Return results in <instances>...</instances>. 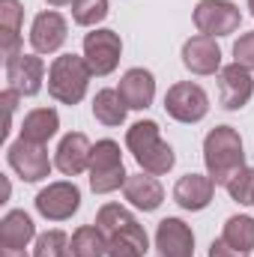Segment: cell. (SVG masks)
<instances>
[{"label": "cell", "mask_w": 254, "mask_h": 257, "mask_svg": "<svg viewBox=\"0 0 254 257\" xmlns=\"http://www.w3.org/2000/svg\"><path fill=\"white\" fill-rule=\"evenodd\" d=\"M203 165L215 186H227L239 171H245L242 138L233 126H215L203 138Z\"/></svg>", "instance_id": "cell-1"}, {"label": "cell", "mask_w": 254, "mask_h": 257, "mask_svg": "<svg viewBox=\"0 0 254 257\" xmlns=\"http://www.w3.org/2000/svg\"><path fill=\"white\" fill-rule=\"evenodd\" d=\"M126 147L129 153L135 156V162L141 165V171L162 177L177 165L174 147L162 138V128L156 120H141L126 132Z\"/></svg>", "instance_id": "cell-2"}, {"label": "cell", "mask_w": 254, "mask_h": 257, "mask_svg": "<svg viewBox=\"0 0 254 257\" xmlns=\"http://www.w3.org/2000/svg\"><path fill=\"white\" fill-rule=\"evenodd\" d=\"M90 66L78 54H60L54 57V63L48 69V93L51 99H57L60 105H78L87 96L90 87Z\"/></svg>", "instance_id": "cell-3"}, {"label": "cell", "mask_w": 254, "mask_h": 257, "mask_svg": "<svg viewBox=\"0 0 254 257\" xmlns=\"http://www.w3.org/2000/svg\"><path fill=\"white\" fill-rule=\"evenodd\" d=\"M129 174L123 168V153L120 144L105 138L96 141L93 153H90V189L96 194H111L117 192L120 186H126Z\"/></svg>", "instance_id": "cell-4"}, {"label": "cell", "mask_w": 254, "mask_h": 257, "mask_svg": "<svg viewBox=\"0 0 254 257\" xmlns=\"http://www.w3.org/2000/svg\"><path fill=\"white\" fill-rule=\"evenodd\" d=\"M165 111L177 123H186V126L200 123L209 114V96H206V90L200 84L180 81V84L168 87V93H165Z\"/></svg>", "instance_id": "cell-5"}, {"label": "cell", "mask_w": 254, "mask_h": 257, "mask_svg": "<svg viewBox=\"0 0 254 257\" xmlns=\"http://www.w3.org/2000/svg\"><path fill=\"white\" fill-rule=\"evenodd\" d=\"M242 12L230 0H197L194 6V27L203 36H230L239 30Z\"/></svg>", "instance_id": "cell-6"}, {"label": "cell", "mask_w": 254, "mask_h": 257, "mask_svg": "<svg viewBox=\"0 0 254 257\" xmlns=\"http://www.w3.org/2000/svg\"><path fill=\"white\" fill-rule=\"evenodd\" d=\"M120 57H123L120 33L102 27V30H93V33L84 36V60H87L93 75H99V78L111 75L117 69V63H120Z\"/></svg>", "instance_id": "cell-7"}, {"label": "cell", "mask_w": 254, "mask_h": 257, "mask_svg": "<svg viewBox=\"0 0 254 257\" xmlns=\"http://www.w3.org/2000/svg\"><path fill=\"white\" fill-rule=\"evenodd\" d=\"M6 159H9V168L24 183H39L51 174V159H48V150L42 144H30V141L18 138L15 144H9Z\"/></svg>", "instance_id": "cell-8"}, {"label": "cell", "mask_w": 254, "mask_h": 257, "mask_svg": "<svg viewBox=\"0 0 254 257\" xmlns=\"http://www.w3.org/2000/svg\"><path fill=\"white\" fill-rule=\"evenodd\" d=\"M36 212L48 221H66L78 212L81 206V192L75 183H51L36 194Z\"/></svg>", "instance_id": "cell-9"}, {"label": "cell", "mask_w": 254, "mask_h": 257, "mask_svg": "<svg viewBox=\"0 0 254 257\" xmlns=\"http://www.w3.org/2000/svg\"><path fill=\"white\" fill-rule=\"evenodd\" d=\"M6 87L15 90L18 96H36L45 81V63L36 54H15L6 60Z\"/></svg>", "instance_id": "cell-10"}, {"label": "cell", "mask_w": 254, "mask_h": 257, "mask_svg": "<svg viewBox=\"0 0 254 257\" xmlns=\"http://www.w3.org/2000/svg\"><path fill=\"white\" fill-rule=\"evenodd\" d=\"M254 93V78H251V69L239 63H230V66H221L218 72V99H221V108L227 111H239L248 105Z\"/></svg>", "instance_id": "cell-11"}, {"label": "cell", "mask_w": 254, "mask_h": 257, "mask_svg": "<svg viewBox=\"0 0 254 257\" xmlns=\"http://www.w3.org/2000/svg\"><path fill=\"white\" fill-rule=\"evenodd\" d=\"M69 36V24L60 12L48 9V12H39L33 18V27H30V45L36 54H54L60 51Z\"/></svg>", "instance_id": "cell-12"}, {"label": "cell", "mask_w": 254, "mask_h": 257, "mask_svg": "<svg viewBox=\"0 0 254 257\" xmlns=\"http://www.w3.org/2000/svg\"><path fill=\"white\" fill-rule=\"evenodd\" d=\"M183 66L191 75H215L221 72V48L212 36H191L183 45Z\"/></svg>", "instance_id": "cell-13"}, {"label": "cell", "mask_w": 254, "mask_h": 257, "mask_svg": "<svg viewBox=\"0 0 254 257\" xmlns=\"http://www.w3.org/2000/svg\"><path fill=\"white\" fill-rule=\"evenodd\" d=\"M159 257H191L194 254V233L183 218H162L156 230Z\"/></svg>", "instance_id": "cell-14"}, {"label": "cell", "mask_w": 254, "mask_h": 257, "mask_svg": "<svg viewBox=\"0 0 254 257\" xmlns=\"http://www.w3.org/2000/svg\"><path fill=\"white\" fill-rule=\"evenodd\" d=\"M90 153H93V144L87 141V135L84 132H69L60 141L57 153H54V165L66 177H78V174L90 171Z\"/></svg>", "instance_id": "cell-15"}, {"label": "cell", "mask_w": 254, "mask_h": 257, "mask_svg": "<svg viewBox=\"0 0 254 257\" xmlns=\"http://www.w3.org/2000/svg\"><path fill=\"white\" fill-rule=\"evenodd\" d=\"M212 194H215V183H212V177L206 174H186V177H180L177 180V186H174V200L183 206V209H189V212H200V209H206L209 203H212Z\"/></svg>", "instance_id": "cell-16"}, {"label": "cell", "mask_w": 254, "mask_h": 257, "mask_svg": "<svg viewBox=\"0 0 254 257\" xmlns=\"http://www.w3.org/2000/svg\"><path fill=\"white\" fill-rule=\"evenodd\" d=\"M120 96L126 99V105L132 111H144V108H150L153 105V99H156V78H153V72L150 69H129L126 75L120 78Z\"/></svg>", "instance_id": "cell-17"}, {"label": "cell", "mask_w": 254, "mask_h": 257, "mask_svg": "<svg viewBox=\"0 0 254 257\" xmlns=\"http://www.w3.org/2000/svg\"><path fill=\"white\" fill-rule=\"evenodd\" d=\"M21 21L24 6L18 0H0V51L3 63L15 54H21Z\"/></svg>", "instance_id": "cell-18"}, {"label": "cell", "mask_w": 254, "mask_h": 257, "mask_svg": "<svg viewBox=\"0 0 254 257\" xmlns=\"http://www.w3.org/2000/svg\"><path fill=\"white\" fill-rule=\"evenodd\" d=\"M123 194H126V200L132 206H138V209H144V212H153V209H159L162 206V200H165V189H162V183L153 177V174H129L126 186H123Z\"/></svg>", "instance_id": "cell-19"}, {"label": "cell", "mask_w": 254, "mask_h": 257, "mask_svg": "<svg viewBox=\"0 0 254 257\" xmlns=\"http://www.w3.org/2000/svg\"><path fill=\"white\" fill-rule=\"evenodd\" d=\"M96 224L102 227V233L111 236H147V230L138 224V218L120 203H105L96 212Z\"/></svg>", "instance_id": "cell-20"}, {"label": "cell", "mask_w": 254, "mask_h": 257, "mask_svg": "<svg viewBox=\"0 0 254 257\" xmlns=\"http://www.w3.org/2000/svg\"><path fill=\"white\" fill-rule=\"evenodd\" d=\"M36 239V224L24 209H12L0 221V248H27V242Z\"/></svg>", "instance_id": "cell-21"}, {"label": "cell", "mask_w": 254, "mask_h": 257, "mask_svg": "<svg viewBox=\"0 0 254 257\" xmlns=\"http://www.w3.org/2000/svg\"><path fill=\"white\" fill-rule=\"evenodd\" d=\"M57 128H60V117H57L54 108H33L24 117V123H21V138L30 141V144H42L45 147L57 135Z\"/></svg>", "instance_id": "cell-22"}, {"label": "cell", "mask_w": 254, "mask_h": 257, "mask_svg": "<svg viewBox=\"0 0 254 257\" xmlns=\"http://www.w3.org/2000/svg\"><path fill=\"white\" fill-rule=\"evenodd\" d=\"M126 99L120 96V90H99L93 99V117L102 126H123L126 123Z\"/></svg>", "instance_id": "cell-23"}, {"label": "cell", "mask_w": 254, "mask_h": 257, "mask_svg": "<svg viewBox=\"0 0 254 257\" xmlns=\"http://www.w3.org/2000/svg\"><path fill=\"white\" fill-rule=\"evenodd\" d=\"M72 257H108V236L99 224H81L72 233Z\"/></svg>", "instance_id": "cell-24"}, {"label": "cell", "mask_w": 254, "mask_h": 257, "mask_svg": "<svg viewBox=\"0 0 254 257\" xmlns=\"http://www.w3.org/2000/svg\"><path fill=\"white\" fill-rule=\"evenodd\" d=\"M221 239H224L233 251H239V254L254 251V218L251 215H230V218L224 221Z\"/></svg>", "instance_id": "cell-25"}, {"label": "cell", "mask_w": 254, "mask_h": 257, "mask_svg": "<svg viewBox=\"0 0 254 257\" xmlns=\"http://www.w3.org/2000/svg\"><path fill=\"white\" fill-rule=\"evenodd\" d=\"M69 254H72V239L63 230H45L42 236H36L33 257H69Z\"/></svg>", "instance_id": "cell-26"}, {"label": "cell", "mask_w": 254, "mask_h": 257, "mask_svg": "<svg viewBox=\"0 0 254 257\" xmlns=\"http://www.w3.org/2000/svg\"><path fill=\"white\" fill-rule=\"evenodd\" d=\"M108 18V0H75L72 3V21L81 27H96Z\"/></svg>", "instance_id": "cell-27"}, {"label": "cell", "mask_w": 254, "mask_h": 257, "mask_svg": "<svg viewBox=\"0 0 254 257\" xmlns=\"http://www.w3.org/2000/svg\"><path fill=\"white\" fill-rule=\"evenodd\" d=\"M150 248L147 236H111L108 239V257H144Z\"/></svg>", "instance_id": "cell-28"}, {"label": "cell", "mask_w": 254, "mask_h": 257, "mask_svg": "<svg viewBox=\"0 0 254 257\" xmlns=\"http://www.w3.org/2000/svg\"><path fill=\"white\" fill-rule=\"evenodd\" d=\"M227 194L236 200V203H245V206H254V168H245L239 171L227 186Z\"/></svg>", "instance_id": "cell-29"}, {"label": "cell", "mask_w": 254, "mask_h": 257, "mask_svg": "<svg viewBox=\"0 0 254 257\" xmlns=\"http://www.w3.org/2000/svg\"><path fill=\"white\" fill-rule=\"evenodd\" d=\"M233 63L254 69V33H242L236 42H233Z\"/></svg>", "instance_id": "cell-30"}, {"label": "cell", "mask_w": 254, "mask_h": 257, "mask_svg": "<svg viewBox=\"0 0 254 257\" xmlns=\"http://www.w3.org/2000/svg\"><path fill=\"white\" fill-rule=\"evenodd\" d=\"M18 99H21V96H18L15 90H9V87L0 93V102H3V108H6V128H3V132H9V126H12V114H15V105H18Z\"/></svg>", "instance_id": "cell-31"}, {"label": "cell", "mask_w": 254, "mask_h": 257, "mask_svg": "<svg viewBox=\"0 0 254 257\" xmlns=\"http://www.w3.org/2000/svg\"><path fill=\"white\" fill-rule=\"evenodd\" d=\"M209 257H248V254H239V251H233L224 239H215V242L209 245Z\"/></svg>", "instance_id": "cell-32"}, {"label": "cell", "mask_w": 254, "mask_h": 257, "mask_svg": "<svg viewBox=\"0 0 254 257\" xmlns=\"http://www.w3.org/2000/svg\"><path fill=\"white\" fill-rule=\"evenodd\" d=\"M0 257H27L24 248H0Z\"/></svg>", "instance_id": "cell-33"}, {"label": "cell", "mask_w": 254, "mask_h": 257, "mask_svg": "<svg viewBox=\"0 0 254 257\" xmlns=\"http://www.w3.org/2000/svg\"><path fill=\"white\" fill-rule=\"evenodd\" d=\"M51 6H69V3H75V0H48Z\"/></svg>", "instance_id": "cell-34"}, {"label": "cell", "mask_w": 254, "mask_h": 257, "mask_svg": "<svg viewBox=\"0 0 254 257\" xmlns=\"http://www.w3.org/2000/svg\"><path fill=\"white\" fill-rule=\"evenodd\" d=\"M248 9H251V15H254V0H248Z\"/></svg>", "instance_id": "cell-35"}]
</instances>
